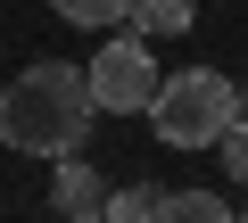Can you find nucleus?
I'll return each instance as SVG.
<instances>
[{
    "mask_svg": "<svg viewBox=\"0 0 248 223\" xmlns=\"http://www.w3.org/2000/svg\"><path fill=\"white\" fill-rule=\"evenodd\" d=\"M240 124H248V91H240Z\"/></svg>",
    "mask_w": 248,
    "mask_h": 223,
    "instance_id": "11",
    "label": "nucleus"
},
{
    "mask_svg": "<svg viewBox=\"0 0 248 223\" xmlns=\"http://www.w3.org/2000/svg\"><path fill=\"white\" fill-rule=\"evenodd\" d=\"M50 198H58V215H91V207H108V190H99V174L83 165V149H75V157H58Z\"/></svg>",
    "mask_w": 248,
    "mask_h": 223,
    "instance_id": "4",
    "label": "nucleus"
},
{
    "mask_svg": "<svg viewBox=\"0 0 248 223\" xmlns=\"http://www.w3.org/2000/svg\"><path fill=\"white\" fill-rule=\"evenodd\" d=\"M215 149H223V165H232V182H248V124H240V116H232V133H223Z\"/></svg>",
    "mask_w": 248,
    "mask_h": 223,
    "instance_id": "9",
    "label": "nucleus"
},
{
    "mask_svg": "<svg viewBox=\"0 0 248 223\" xmlns=\"http://www.w3.org/2000/svg\"><path fill=\"white\" fill-rule=\"evenodd\" d=\"M91 91H83V66L66 58H33L9 91H0V141L25 149V157H75L83 133H91Z\"/></svg>",
    "mask_w": 248,
    "mask_h": 223,
    "instance_id": "1",
    "label": "nucleus"
},
{
    "mask_svg": "<svg viewBox=\"0 0 248 223\" xmlns=\"http://www.w3.org/2000/svg\"><path fill=\"white\" fill-rule=\"evenodd\" d=\"M141 116L157 124L166 149H215L232 133V116H240V91L215 66H182V74H157V91H149Z\"/></svg>",
    "mask_w": 248,
    "mask_h": 223,
    "instance_id": "2",
    "label": "nucleus"
},
{
    "mask_svg": "<svg viewBox=\"0 0 248 223\" xmlns=\"http://www.w3.org/2000/svg\"><path fill=\"white\" fill-rule=\"evenodd\" d=\"M166 223H232V198H215V190H166Z\"/></svg>",
    "mask_w": 248,
    "mask_h": 223,
    "instance_id": "8",
    "label": "nucleus"
},
{
    "mask_svg": "<svg viewBox=\"0 0 248 223\" xmlns=\"http://www.w3.org/2000/svg\"><path fill=\"white\" fill-rule=\"evenodd\" d=\"M240 223H248V207H240Z\"/></svg>",
    "mask_w": 248,
    "mask_h": 223,
    "instance_id": "12",
    "label": "nucleus"
},
{
    "mask_svg": "<svg viewBox=\"0 0 248 223\" xmlns=\"http://www.w3.org/2000/svg\"><path fill=\"white\" fill-rule=\"evenodd\" d=\"M199 25V0H133V25H124V33H190Z\"/></svg>",
    "mask_w": 248,
    "mask_h": 223,
    "instance_id": "5",
    "label": "nucleus"
},
{
    "mask_svg": "<svg viewBox=\"0 0 248 223\" xmlns=\"http://www.w3.org/2000/svg\"><path fill=\"white\" fill-rule=\"evenodd\" d=\"M83 91H91L99 116H141L149 91H157V58H149V42H141V33H108L99 58L83 66Z\"/></svg>",
    "mask_w": 248,
    "mask_h": 223,
    "instance_id": "3",
    "label": "nucleus"
},
{
    "mask_svg": "<svg viewBox=\"0 0 248 223\" xmlns=\"http://www.w3.org/2000/svg\"><path fill=\"white\" fill-rule=\"evenodd\" d=\"M66 223H108V215H99V207H91V215H66Z\"/></svg>",
    "mask_w": 248,
    "mask_h": 223,
    "instance_id": "10",
    "label": "nucleus"
},
{
    "mask_svg": "<svg viewBox=\"0 0 248 223\" xmlns=\"http://www.w3.org/2000/svg\"><path fill=\"white\" fill-rule=\"evenodd\" d=\"M108 223H166V190H149V182H133V190H108V207H99Z\"/></svg>",
    "mask_w": 248,
    "mask_h": 223,
    "instance_id": "7",
    "label": "nucleus"
},
{
    "mask_svg": "<svg viewBox=\"0 0 248 223\" xmlns=\"http://www.w3.org/2000/svg\"><path fill=\"white\" fill-rule=\"evenodd\" d=\"M50 9L66 25H83V33H124L133 25V0H50Z\"/></svg>",
    "mask_w": 248,
    "mask_h": 223,
    "instance_id": "6",
    "label": "nucleus"
}]
</instances>
